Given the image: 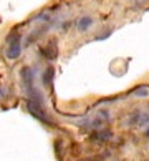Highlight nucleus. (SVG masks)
Wrapping results in <instances>:
<instances>
[{"instance_id":"obj_1","label":"nucleus","mask_w":149,"mask_h":161,"mask_svg":"<svg viewBox=\"0 0 149 161\" xmlns=\"http://www.w3.org/2000/svg\"><path fill=\"white\" fill-rule=\"evenodd\" d=\"M22 53V47H20V37L19 35H15L13 40L10 42L8 48H7V57L10 58V60H17V58L20 57Z\"/></svg>"},{"instance_id":"obj_2","label":"nucleus","mask_w":149,"mask_h":161,"mask_svg":"<svg viewBox=\"0 0 149 161\" xmlns=\"http://www.w3.org/2000/svg\"><path fill=\"white\" fill-rule=\"evenodd\" d=\"M91 23H93V20L89 19V17H83V19H80V20H78V28H80L81 32H85L86 28L91 27Z\"/></svg>"},{"instance_id":"obj_3","label":"nucleus","mask_w":149,"mask_h":161,"mask_svg":"<svg viewBox=\"0 0 149 161\" xmlns=\"http://www.w3.org/2000/svg\"><path fill=\"white\" fill-rule=\"evenodd\" d=\"M51 76H53V68H46L45 75H43V85H45V86H50Z\"/></svg>"}]
</instances>
